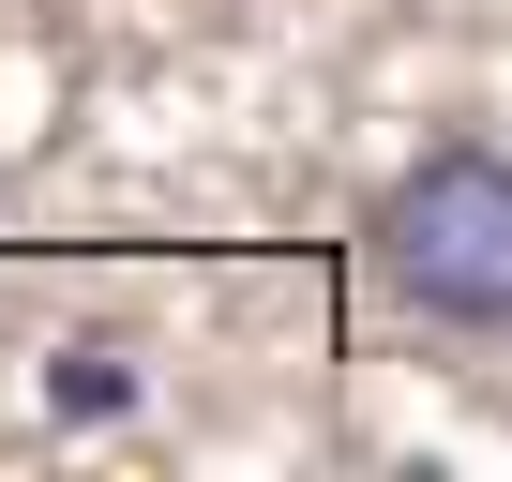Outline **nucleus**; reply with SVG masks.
<instances>
[{"label":"nucleus","mask_w":512,"mask_h":482,"mask_svg":"<svg viewBox=\"0 0 512 482\" xmlns=\"http://www.w3.org/2000/svg\"><path fill=\"white\" fill-rule=\"evenodd\" d=\"M377 287L437 332H512V151H422L377 196Z\"/></svg>","instance_id":"1"},{"label":"nucleus","mask_w":512,"mask_h":482,"mask_svg":"<svg viewBox=\"0 0 512 482\" xmlns=\"http://www.w3.org/2000/svg\"><path fill=\"white\" fill-rule=\"evenodd\" d=\"M121 392H136V377H121V347H61V362H46V407H61V422H106Z\"/></svg>","instance_id":"2"}]
</instances>
